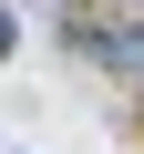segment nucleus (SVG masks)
I'll list each match as a JSON object with an SVG mask.
<instances>
[{
	"label": "nucleus",
	"mask_w": 144,
	"mask_h": 154,
	"mask_svg": "<svg viewBox=\"0 0 144 154\" xmlns=\"http://www.w3.org/2000/svg\"><path fill=\"white\" fill-rule=\"evenodd\" d=\"M11 51H21V31H11V11H0V62H11Z\"/></svg>",
	"instance_id": "f257e3e1"
},
{
	"label": "nucleus",
	"mask_w": 144,
	"mask_h": 154,
	"mask_svg": "<svg viewBox=\"0 0 144 154\" xmlns=\"http://www.w3.org/2000/svg\"><path fill=\"white\" fill-rule=\"evenodd\" d=\"M113 11H144V0H113Z\"/></svg>",
	"instance_id": "f03ea898"
}]
</instances>
